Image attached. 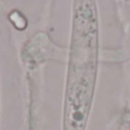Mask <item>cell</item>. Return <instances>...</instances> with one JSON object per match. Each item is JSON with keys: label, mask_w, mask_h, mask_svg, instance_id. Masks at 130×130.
Returning a JSON list of instances; mask_svg holds the SVG:
<instances>
[{"label": "cell", "mask_w": 130, "mask_h": 130, "mask_svg": "<svg viewBox=\"0 0 130 130\" xmlns=\"http://www.w3.org/2000/svg\"><path fill=\"white\" fill-rule=\"evenodd\" d=\"M99 67V21L96 0H74L67 62L62 130H86Z\"/></svg>", "instance_id": "obj_1"}, {"label": "cell", "mask_w": 130, "mask_h": 130, "mask_svg": "<svg viewBox=\"0 0 130 130\" xmlns=\"http://www.w3.org/2000/svg\"><path fill=\"white\" fill-rule=\"evenodd\" d=\"M0 113H1V104H0Z\"/></svg>", "instance_id": "obj_2"}]
</instances>
